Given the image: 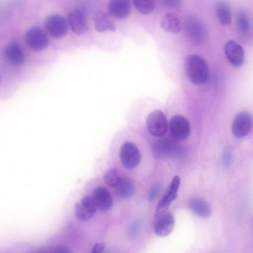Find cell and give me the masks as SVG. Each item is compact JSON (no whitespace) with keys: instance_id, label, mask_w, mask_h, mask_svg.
<instances>
[{"instance_id":"obj_1","label":"cell","mask_w":253,"mask_h":253,"mask_svg":"<svg viewBox=\"0 0 253 253\" xmlns=\"http://www.w3.org/2000/svg\"><path fill=\"white\" fill-rule=\"evenodd\" d=\"M185 68L189 81L195 85H202L207 83L209 70L206 60L197 54L187 55L185 59Z\"/></svg>"},{"instance_id":"obj_2","label":"cell","mask_w":253,"mask_h":253,"mask_svg":"<svg viewBox=\"0 0 253 253\" xmlns=\"http://www.w3.org/2000/svg\"><path fill=\"white\" fill-rule=\"evenodd\" d=\"M173 139L162 138L157 140L152 147L154 156L164 159L181 156L183 153L181 146Z\"/></svg>"},{"instance_id":"obj_3","label":"cell","mask_w":253,"mask_h":253,"mask_svg":"<svg viewBox=\"0 0 253 253\" xmlns=\"http://www.w3.org/2000/svg\"><path fill=\"white\" fill-rule=\"evenodd\" d=\"M185 31L188 38L198 44L204 42L208 35L205 23L196 16H191L186 20Z\"/></svg>"},{"instance_id":"obj_4","label":"cell","mask_w":253,"mask_h":253,"mask_svg":"<svg viewBox=\"0 0 253 253\" xmlns=\"http://www.w3.org/2000/svg\"><path fill=\"white\" fill-rule=\"evenodd\" d=\"M146 126L151 135L158 137H163L168 128V123L165 114L160 110H156L151 112L146 119Z\"/></svg>"},{"instance_id":"obj_5","label":"cell","mask_w":253,"mask_h":253,"mask_svg":"<svg viewBox=\"0 0 253 253\" xmlns=\"http://www.w3.org/2000/svg\"><path fill=\"white\" fill-rule=\"evenodd\" d=\"M169 131L171 138L176 141L187 139L191 132L188 120L179 114L174 115L169 120Z\"/></svg>"},{"instance_id":"obj_6","label":"cell","mask_w":253,"mask_h":253,"mask_svg":"<svg viewBox=\"0 0 253 253\" xmlns=\"http://www.w3.org/2000/svg\"><path fill=\"white\" fill-rule=\"evenodd\" d=\"M119 157L125 168L132 169L139 165L141 156L139 150L134 143L126 142L120 148Z\"/></svg>"},{"instance_id":"obj_7","label":"cell","mask_w":253,"mask_h":253,"mask_svg":"<svg viewBox=\"0 0 253 253\" xmlns=\"http://www.w3.org/2000/svg\"><path fill=\"white\" fill-rule=\"evenodd\" d=\"M68 23L62 15L53 14L45 19L44 26L48 33L53 37L61 38L68 32Z\"/></svg>"},{"instance_id":"obj_8","label":"cell","mask_w":253,"mask_h":253,"mask_svg":"<svg viewBox=\"0 0 253 253\" xmlns=\"http://www.w3.org/2000/svg\"><path fill=\"white\" fill-rule=\"evenodd\" d=\"M252 126L253 119L250 113L241 111L237 114L233 119L232 131L235 137L242 138L249 133Z\"/></svg>"},{"instance_id":"obj_9","label":"cell","mask_w":253,"mask_h":253,"mask_svg":"<svg viewBox=\"0 0 253 253\" xmlns=\"http://www.w3.org/2000/svg\"><path fill=\"white\" fill-rule=\"evenodd\" d=\"M27 45L35 51H41L48 45L49 40L44 31L40 27H33L25 34Z\"/></svg>"},{"instance_id":"obj_10","label":"cell","mask_w":253,"mask_h":253,"mask_svg":"<svg viewBox=\"0 0 253 253\" xmlns=\"http://www.w3.org/2000/svg\"><path fill=\"white\" fill-rule=\"evenodd\" d=\"M97 209L91 196L85 195L75 205L74 212L78 219L85 221L91 219Z\"/></svg>"},{"instance_id":"obj_11","label":"cell","mask_w":253,"mask_h":253,"mask_svg":"<svg viewBox=\"0 0 253 253\" xmlns=\"http://www.w3.org/2000/svg\"><path fill=\"white\" fill-rule=\"evenodd\" d=\"M175 218L170 211H166L155 215L153 222L155 233L160 237H165L171 233L175 225Z\"/></svg>"},{"instance_id":"obj_12","label":"cell","mask_w":253,"mask_h":253,"mask_svg":"<svg viewBox=\"0 0 253 253\" xmlns=\"http://www.w3.org/2000/svg\"><path fill=\"white\" fill-rule=\"evenodd\" d=\"M224 52L229 62L235 67L243 65L245 60L242 46L234 40H229L225 44Z\"/></svg>"},{"instance_id":"obj_13","label":"cell","mask_w":253,"mask_h":253,"mask_svg":"<svg viewBox=\"0 0 253 253\" xmlns=\"http://www.w3.org/2000/svg\"><path fill=\"white\" fill-rule=\"evenodd\" d=\"M180 184V177L178 176H175L172 178L167 192L159 202L155 215L161 214L167 211L171 202L176 199Z\"/></svg>"},{"instance_id":"obj_14","label":"cell","mask_w":253,"mask_h":253,"mask_svg":"<svg viewBox=\"0 0 253 253\" xmlns=\"http://www.w3.org/2000/svg\"><path fill=\"white\" fill-rule=\"evenodd\" d=\"M93 198L97 209L105 211L110 210L113 205V200L107 188L103 186H97L92 191Z\"/></svg>"},{"instance_id":"obj_15","label":"cell","mask_w":253,"mask_h":253,"mask_svg":"<svg viewBox=\"0 0 253 253\" xmlns=\"http://www.w3.org/2000/svg\"><path fill=\"white\" fill-rule=\"evenodd\" d=\"M68 23L71 29L77 34H84L88 30L85 16L80 10L75 9L69 13Z\"/></svg>"},{"instance_id":"obj_16","label":"cell","mask_w":253,"mask_h":253,"mask_svg":"<svg viewBox=\"0 0 253 253\" xmlns=\"http://www.w3.org/2000/svg\"><path fill=\"white\" fill-rule=\"evenodd\" d=\"M108 9L109 13L114 17L123 19L129 15L131 7L128 0H112L108 3Z\"/></svg>"},{"instance_id":"obj_17","label":"cell","mask_w":253,"mask_h":253,"mask_svg":"<svg viewBox=\"0 0 253 253\" xmlns=\"http://www.w3.org/2000/svg\"><path fill=\"white\" fill-rule=\"evenodd\" d=\"M135 191V185L132 179L127 176L121 177L115 187L116 196L119 199H126L133 195Z\"/></svg>"},{"instance_id":"obj_18","label":"cell","mask_w":253,"mask_h":253,"mask_svg":"<svg viewBox=\"0 0 253 253\" xmlns=\"http://www.w3.org/2000/svg\"><path fill=\"white\" fill-rule=\"evenodd\" d=\"M191 211L201 217H208L211 213L210 205L204 199L199 197H192L188 202Z\"/></svg>"},{"instance_id":"obj_19","label":"cell","mask_w":253,"mask_h":253,"mask_svg":"<svg viewBox=\"0 0 253 253\" xmlns=\"http://www.w3.org/2000/svg\"><path fill=\"white\" fill-rule=\"evenodd\" d=\"M4 54L6 59L15 65L24 63L25 56L20 46L16 42L8 44L5 48Z\"/></svg>"},{"instance_id":"obj_20","label":"cell","mask_w":253,"mask_h":253,"mask_svg":"<svg viewBox=\"0 0 253 253\" xmlns=\"http://www.w3.org/2000/svg\"><path fill=\"white\" fill-rule=\"evenodd\" d=\"M93 22L95 29L99 32L116 30L115 25L104 12H97L94 16Z\"/></svg>"},{"instance_id":"obj_21","label":"cell","mask_w":253,"mask_h":253,"mask_svg":"<svg viewBox=\"0 0 253 253\" xmlns=\"http://www.w3.org/2000/svg\"><path fill=\"white\" fill-rule=\"evenodd\" d=\"M160 25L166 31L176 34L181 29V23L176 15L172 13H168L161 19Z\"/></svg>"},{"instance_id":"obj_22","label":"cell","mask_w":253,"mask_h":253,"mask_svg":"<svg viewBox=\"0 0 253 253\" xmlns=\"http://www.w3.org/2000/svg\"><path fill=\"white\" fill-rule=\"evenodd\" d=\"M215 12L219 23L226 26L231 22V13L229 5L224 1L216 2L215 6Z\"/></svg>"},{"instance_id":"obj_23","label":"cell","mask_w":253,"mask_h":253,"mask_svg":"<svg viewBox=\"0 0 253 253\" xmlns=\"http://www.w3.org/2000/svg\"><path fill=\"white\" fill-rule=\"evenodd\" d=\"M236 23L240 31L243 33H247L251 28V20L248 13L241 10L237 13Z\"/></svg>"},{"instance_id":"obj_24","label":"cell","mask_w":253,"mask_h":253,"mask_svg":"<svg viewBox=\"0 0 253 253\" xmlns=\"http://www.w3.org/2000/svg\"><path fill=\"white\" fill-rule=\"evenodd\" d=\"M133 3L136 8L142 14H149L152 13L155 7L154 0H134Z\"/></svg>"},{"instance_id":"obj_25","label":"cell","mask_w":253,"mask_h":253,"mask_svg":"<svg viewBox=\"0 0 253 253\" xmlns=\"http://www.w3.org/2000/svg\"><path fill=\"white\" fill-rule=\"evenodd\" d=\"M121 177L114 168L108 169L104 174V180L106 184L111 187H115L119 183Z\"/></svg>"},{"instance_id":"obj_26","label":"cell","mask_w":253,"mask_h":253,"mask_svg":"<svg viewBox=\"0 0 253 253\" xmlns=\"http://www.w3.org/2000/svg\"><path fill=\"white\" fill-rule=\"evenodd\" d=\"M142 221L140 219H136L129 226L127 231V236L131 239H135L140 231Z\"/></svg>"},{"instance_id":"obj_27","label":"cell","mask_w":253,"mask_h":253,"mask_svg":"<svg viewBox=\"0 0 253 253\" xmlns=\"http://www.w3.org/2000/svg\"><path fill=\"white\" fill-rule=\"evenodd\" d=\"M162 189V185L159 183L154 184L150 189L147 196L148 200L150 202L155 200L160 195Z\"/></svg>"},{"instance_id":"obj_28","label":"cell","mask_w":253,"mask_h":253,"mask_svg":"<svg viewBox=\"0 0 253 253\" xmlns=\"http://www.w3.org/2000/svg\"><path fill=\"white\" fill-rule=\"evenodd\" d=\"M44 253H72L71 250L66 246H60L55 247Z\"/></svg>"},{"instance_id":"obj_29","label":"cell","mask_w":253,"mask_h":253,"mask_svg":"<svg viewBox=\"0 0 253 253\" xmlns=\"http://www.w3.org/2000/svg\"><path fill=\"white\" fill-rule=\"evenodd\" d=\"M163 4L168 8H175L179 6L180 1L175 0H163Z\"/></svg>"},{"instance_id":"obj_30","label":"cell","mask_w":253,"mask_h":253,"mask_svg":"<svg viewBox=\"0 0 253 253\" xmlns=\"http://www.w3.org/2000/svg\"><path fill=\"white\" fill-rule=\"evenodd\" d=\"M105 249V244L98 242L95 244L91 249L90 253H102Z\"/></svg>"},{"instance_id":"obj_31","label":"cell","mask_w":253,"mask_h":253,"mask_svg":"<svg viewBox=\"0 0 253 253\" xmlns=\"http://www.w3.org/2000/svg\"><path fill=\"white\" fill-rule=\"evenodd\" d=\"M232 159L231 153L229 151L224 153L222 157V161L225 166H228L231 164Z\"/></svg>"},{"instance_id":"obj_32","label":"cell","mask_w":253,"mask_h":253,"mask_svg":"<svg viewBox=\"0 0 253 253\" xmlns=\"http://www.w3.org/2000/svg\"></svg>"}]
</instances>
